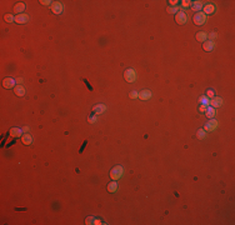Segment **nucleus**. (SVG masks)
Masks as SVG:
<instances>
[{"label": "nucleus", "instance_id": "nucleus-15", "mask_svg": "<svg viewBox=\"0 0 235 225\" xmlns=\"http://www.w3.org/2000/svg\"><path fill=\"white\" fill-rule=\"evenodd\" d=\"M21 143H23L24 145H30L31 143H33V138H31V135L30 134H24L23 136H21Z\"/></svg>", "mask_w": 235, "mask_h": 225}, {"label": "nucleus", "instance_id": "nucleus-13", "mask_svg": "<svg viewBox=\"0 0 235 225\" xmlns=\"http://www.w3.org/2000/svg\"><path fill=\"white\" fill-rule=\"evenodd\" d=\"M9 133H10V135H12L13 138L23 136V129H19V128H12Z\"/></svg>", "mask_w": 235, "mask_h": 225}, {"label": "nucleus", "instance_id": "nucleus-26", "mask_svg": "<svg viewBox=\"0 0 235 225\" xmlns=\"http://www.w3.org/2000/svg\"><path fill=\"white\" fill-rule=\"evenodd\" d=\"M168 13L176 14V13H179V8H178V6H169V8H168Z\"/></svg>", "mask_w": 235, "mask_h": 225}, {"label": "nucleus", "instance_id": "nucleus-35", "mask_svg": "<svg viewBox=\"0 0 235 225\" xmlns=\"http://www.w3.org/2000/svg\"><path fill=\"white\" fill-rule=\"evenodd\" d=\"M29 130H30V129H29L28 126H25V128H23V131H25V134H28V131H29Z\"/></svg>", "mask_w": 235, "mask_h": 225}, {"label": "nucleus", "instance_id": "nucleus-25", "mask_svg": "<svg viewBox=\"0 0 235 225\" xmlns=\"http://www.w3.org/2000/svg\"><path fill=\"white\" fill-rule=\"evenodd\" d=\"M4 20L6 23H14L15 21V16H13L12 14H6V15H4Z\"/></svg>", "mask_w": 235, "mask_h": 225}, {"label": "nucleus", "instance_id": "nucleus-22", "mask_svg": "<svg viewBox=\"0 0 235 225\" xmlns=\"http://www.w3.org/2000/svg\"><path fill=\"white\" fill-rule=\"evenodd\" d=\"M14 93H15V95H16V96H24V94H25L24 86H21V85L15 86V90H14Z\"/></svg>", "mask_w": 235, "mask_h": 225}, {"label": "nucleus", "instance_id": "nucleus-28", "mask_svg": "<svg viewBox=\"0 0 235 225\" xmlns=\"http://www.w3.org/2000/svg\"><path fill=\"white\" fill-rule=\"evenodd\" d=\"M98 120V115H95V114H91L89 117V123H95Z\"/></svg>", "mask_w": 235, "mask_h": 225}, {"label": "nucleus", "instance_id": "nucleus-6", "mask_svg": "<svg viewBox=\"0 0 235 225\" xmlns=\"http://www.w3.org/2000/svg\"><path fill=\"white\" fill-rule=\"evenodd\" d=\"M105 111H106V105H104V104H96L93 108V114H95V115H100Z\"/></svg>", "mask_w": 235, "mask_h": 225}, {"label": "nucleus", "instance_id": "nucleus-36", "mask_svg": "<svg viewBox=\"0 0 235 225\" xmlns=\"http://www.w3.org/2000/svg\"><path fill=\"white\" fill-rule=\"evenodd\" d=\"M16 83H23V79L19 78V79H18V80H16Z\"/></svg>", "mask_w": 235, "mask_h": 225}, {"label": "nucleus", "instance_id": "nucleus-8", "mask_svg": "<svg viewBox=\"0 0 235 225\" xmlns=\"http://www.w3.org/2000/svg\"><path fill=\"white\" fill-rule=\"evenodd\" d=\"M51 12L54 14H56V15H59V14L63 13V4L59 1H53L51 4Z\"/></svg>", "mask_w": 235, "mask_h": 225}, {"label": "nucleus", "instance_id": "nucleus-7", "mask_svg": "<svg viewBox=\"0 0 235 225\" xmlns=\"http://www.w3.org/2000/svg\"><path fill=\"white\" fill-rule=\"evenodd\" d=\"M30 20V18H29V15H26V14H18V15L15 16V23L16 24H26L28 21Z\"/></svg>", "mask_w": 235, "mask_h": 225}, {"label": "nucleus", "instance_id": "nucleus-32", "mask_svg": "<svg viewBox=\"0 0 235 225\" xmlns=\"http://www.w3.org/2000/svg\"><path fill=\"white\" fill-rule=\"evenodd\" d=\"M207 105H200V108H199V110L200 111H203V112H205V110H207Z\"/></svg>", "mask_w": 235, "mask_h": 225}, {"label": "nucleus", "instance_id": "nucleus-17", "mask_svg": "<svg viewBox=\"0 0 235 225\" xmlns=\"http://www.w3.org/2000/svg\"><path fill=\"white\" fill-rule=\"evenodd\" d=\"M215 12V6L213 4H208L204 6V14L205 15H210V14H214Z\"/></svg>", "mask_w": 235, "mask_h": 225}, {"label": "nucleus", "instance_id": "nucleus-31", "mask_svg": "<svg viewBox=\"0 0 235 225\" xmlns=\"http://www.w3.org/2000/svg\"><path fill=\"white\" fill-rule=\"evenodd\" d=\"M40 4H43V5H51L53 4V1H50V0H40Z\"/></svg>", "mask_w": 235, "mask_h": 225}, {"label": "nucleus", "instance_id": "nucleus-20", "mask_svg": "<svg viewBox=\"0 0 235 225\" xmlns=\"http://www.w3.org/2000/svg\"><path fill=\"white\" fill-rule=\"evenodd\" d=\"M25 10V4L24 3H18L14 6V13H19V14H23V12Z\"/></svg>", "mask_w": 235, "mask_h": 225}, {"label": "nucleus", "instance_id": "nucleus-16", "mask_svg": "<svg viewBox=\"0 0 235 225\" xmlns=\"http://www.w3.org/2000/svg\"><path fill=\"white\" fill-rule=\"evenodd\" d=\"M195 38H196V40L198 41H201V43H204V41H207V39H208V34L205 31H199L196 35H195Z\"/></svg>", "mask_w": 235, "mask_h": 225}, {"label": "nucleus", "instance_id": "nucleus-24", "mask_svg": "<svg viewBox=\"0 0 235 225\" xmlns=\"http://www.w3.org/2000/svg\"><path fill=\"white\" fill-rule=\"evenodd\" d=\"M196 136H198V139L203 140L204 138L207 136V131H205L204 129H199V130H198V133H196Z\"/></svg>", "mask_w": 235, "mask_h": 225}, {"label": "nucleus", "instance_id": "nucleus-2", "mask_svg": "<svg viewBox=\"0 0 235 225\" xmlns=\"http://www.w3.org/2000/svg\"><path fill=\"white\" fill-rule=\"evenodd\" d=\"M123 173H124L123 166L121 165H116V166H114V168L110 170V178L113 180H119L123 176Z\"/></svg>", "mask_w": 235, "mask_h": 225}, {"label": "nucleus", "instance_id": "nucleus-5", "mask_svg": "<svg viewBox=\"0 0 235 225\" xmlns=\"http://www.w3.org/2000/svg\"><path fill=\"white\" fill-rule=\"evenodd\" d=\"M218 125H219V123L216 120H214V119H211L210 121H208L207 124H205L204 130L205 131H213V130H215L216 128H218Z\"/></svg>", "mask_w": 235, "mask_h": 225}, {"label": "nucleus", "instance_id": "nucleus-33", "mask_svg": "<svg viewBox=\"0 0 235 225\" xmlns=\"http://www.w3.org/2000/svg\"><path fill=\"white\" fill-rule=\"evenodd\" d=\"M169 3H170V5L173 6V5H176V4H178V1H175V0H170V1H169Z\"/></svg>", "mask_w": 235, "mask_h": 225}, {"label": "nucleus", "instance_id": "nucleus-21", "mask_svg": "<svg viewBox=\"0 0 235 225\" xmlns=\"http://www.w3.org/2000/svg\"><path fill=\"white\" fill-rule=\"evenodd\" d=\"M205 115L209 118V119H213L215 117V108L213 106H208L207 110H205Z\"/></svg>", "mask_w": 235, "mask_h": 225}, {"label": "nucleus", "instance_id": "nucleus-30", "mask_svg": "<svg viewBox=\"0 0 235 225\" xmlns=\"http://www.w3.org/2000/svg\"><path fill=\"white\" fill-rule=\"evenodd\" d=\"M205 96H208V98H214V90L213 89H208L207 90V95Z\"/></svg>", "mask_w": 235, "mask_h": 225}, {"label": "nucleus", "instance_id": "nucleus-10", "mask_svg": "<svg viewBox=\"0 0 235 225\" xmlns=\"http://www.w3.org/2000/svg\"><path fill=\"white\" fill-rule=\"evenodd\" d=\"M3 86H4L5 89H12L15 86V80H14L13 78H5L4 80H3Z\"/></svg>", "mask_w": 235, "mask_h": 225}, {"label": "nucleus", "instance_id": "nucleus-12", "mask_svg": "<svg viewBox=\"0 0 235 225\" xmlns=\"http://www.w3.org/2000/svg\"><path fill=\"white\" fill-rule=\"evenodd\" d=\"M118 189H119V184H118L116 180H114V181H111V183L108 184V191H109V193H116Z\"/></svg>", "mask_w": 235, "mask_h": 225}, {"label": "nucleus", "instance_id": "nucleus-14", "mask_svg": "<svg viewBox=\"0 0 235 225\" xmlns=\"http://www.w3.org/2000/svg\"><path fill=\"white\" fill-rule=\"evenodd\" d=\"M139 98L142 100H149L151 98V91L150 90H143V91L139 93Z\"/></svg>", "mask_w": 235, "mask_h": 225}, {"label": "nucleus", "instance_id": "nucleus-9", "mask_svg": "<svg viewBox=\"0 0 235 225\" xmlns=\"http://www.w3.org/2000/svg\"><path fill=\"white\" fill-rule=\"evenodd\" d=\"M209 105L213 108H220L223 105V99L219 96H214V98H211L210 101H209Z\"/></svg>", "mask_w": 235, "mask_h": 225}, {"label": "nucleus", "instance_id": "nucleus-11", "mask_svg": "<svg viewBox=\"0 0 235 225\" xmlns=\"http://www.w3.org/2000/svg\"><path fill=\"white\" fill-rule=\"evenodd\" d=\"M85 224L86 225H100V224H103L102 221H100L99 219H96V218H94V216H88L85 219Z\"/></svg>", "mask_w": 235, "mask_h": 225}, {"label": "nucleus", "instance_id": "nucleus-34", "mask_svg": "<svg viewBox=\"0 0 235 225\" xmlns=\"http://www.w3.org/2000/svg\"><path fill=\"white\" fill-rule=\"evenodd\" d=\"M215 36H216V34H215V33H211V34L209 35V38H210V39H214Z\"/></svg>", "mask_w": 235, "mask_h": 225}, {"label": "nucleus", "instance_id": "nucleus-23", "mask_svg": "<svg viewBox=\"0 0 235 225\" xmlns=\"http://www.w3.org/2000/svg\"><path fill=\"white\" fill-rule=\"evenodd\" d=\"M209 101H210L209 100V98L205 96V95L199 98V103H201V105H207V106H209Z\"/></svg>", "mask_w": 235, "mask_h": 225}, {"label": "nucleus", "instance_id": "nucleus-27", "mask_svg": "<svg viewBox=\"0 0 235 225\" xmlns=\"http://www.w3.org/2000/svg\"><path fill=\"white\" fill-rule=\"evenodd\" d=\"M129 98L130 99H136V98H139V93L136 91V90H133V91H130Z\"/></svg>", "mask_w": 235, "mask_h": 225}, {"label": "nucleus", "instance_id": "nucleus-4", "mask_svg": "<svg viewBox=\"0 0 235 225\" xmlns=\"http://www.w3.org/2000/svg\"><path fill=\"white\" fill-rule=\"evenodd\" d=\"M175 21L179 25H184L188 21V15L184 12H179L175 14Z\"/></svg>", "mask_w": 235, "mask_h": 225}, {"label": "nucleus", "instance_id": "nucleus-3", "mask_svg": "<svg viewBox=\"0 0 235 225\" xmlns=\"http://www.w3.org/2000/svg\"><path fill=\"white\" fill-rule=\"evenodd\" d=\"M124 79L128 83H133L136 80V73L134 69H128V70H125L124 73Z\"/></svg>", "mask_w": 235, "mask_h": 225}, {"label": "nucleus", "instance_id": "nucleus-19", "mask_svg": "<svg viewBox=\"0 0 235 225\" xmlns=\"http://www.w3.org/2000/svg\"><path fill=\"white\" fill-rule=\"evenodd\" d=\"M190 8L193 9L194 12L199 13V12H200V9H203V3H201V1H194L193 4L190 5Z\"/></svg>", "mask_w": 235, "mask_h": 225}, {"label": "nucleus", "instance_id": "nucleus-29", "mask_svg": "<svg viewBox=\"0 0 235 225\" xmlns=\"http://www.w3.org/2000/svg\"><path fill=\"white\" fill-rule=\"evenodd\" d=\"M190 5H191V1H189V0H183L181 1V6H184V8H189Z\"/></svg>", "mask_w": 235, "mask_h": 225}, {"label": "nucleus", "instance_id": "nucleus-1", "mask_svg": "<svg viewBox=\"0 0 235 225\" xmlns=\"http://www.w3.org/2000/svg\"><path fill=\"white\" fill-rule=\"evenodd\" d=\"M207 19L208 16L205 15L204 13H195V15L193 16V21L195 25H198V26H201V25H204L205 23H207Z\"/></svg>", "mask_w": 235, "mask_h": 225}, {"label": "nucleus", "instance_id": "nucleus-18", "mask_svg": "<svg viewBox=\"0 0 235 225\" xmlns=\"http://www.w3.org/2000/svg\"><path fill=\"white\" fill-rule=\"evenodd\" d=\"M203 49L205 50V52H211V50L214 49V41H213V40L204 41V44H203Z\"/></svg>", "mask_w": 235, "mask_h": 225}]
</instances>
